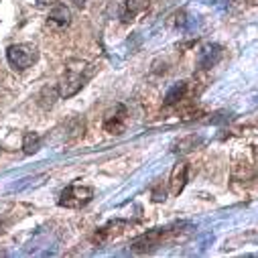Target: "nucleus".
<instances>
[{
  "instance_id": "nucleus-1",
  "label": "nucleus",
  "mask_w": 258,
  "mask_h": 258,
  "mask_svg": "<svg viewBox=\"0 0 258 258\" xmlns=\"http://www.w3.org/2000/svg\"><path fill=\"white\" fill-rule=\"evenodd\" d=\"M94 66H88L86 61H70L68 68H66V74H63L57 90H59V96L61 98H72L76 96L84 86L86 82L94 76Z\"/></svg>"
},
{
  "instance_id": "nucleus-2",
  "label": "nucleus",
  "mask_w": 258,
  "mask_h": 258,
  "mask_svg": "<svg viewBox=\"0 0 258 258\" xmlns=\"http://www.w3.org/2000/svg\"><path fill=\"white\" fill-rule=\"evenodd\" d=\"M37 57H39V51L33 43H19V45H11L7 49V59L11 63V68L17 72L29 70L37 61Z\"/></svg>"
},
{
  "instance_id": "nucleus-3",
  "label": "nucleus",
  "mask_w": 258,
  "mask_h": 258,
  "mask_svg": "<svg viewBox=\"0 0 258 258\" xmlns=\"http://www.w3.org/2000/svg\"><path fill=\"white\" fill-rule=\"evenodd\" d=\"M94 200V189L88 185H68L59 196V206L70 208V210H80L86 208Z\"/></svg>"
},
{
  "instance_id": "nucleus-4",
  "label": "nucleus",
  "mask_w": 258,
  "mask_h": 258,
  "mask_svg": "<svg viewBox=\"0 0 258 258\" xmlns=\"http://www.w3.org/2000/svg\"><path fill=\"white\" fill-rule=\"evenodd\" d=\"M173 228H175V226H173ZM173 228H155V230L143 234L141 238H137V240L133 242L131 250L137 252V254H145V252H153V250H157V248H159L171 234L177 232V230H173Z\"/></svg>"
},
{
  "instance_id": "nucleus-5",
  "label": "nucleus",
  "mask_w": 258,
  "mask_h": 258,
  "mask_svg": "<svg viewBox=\"0 0 258 258\" xmlns=\"http://www.w3.org/2000/svg\"><path fill=\"white\" fill-rule=\"evenodd\" d=\"M126 122H128V112L122 104H118L104 120V131L110 135H122L126 131Z\"/></svg>"
},
{
  "instance_id": "nucleus-6",
  "label": "nucleus",
  "mask_w": 258,
  "mask_h": 258,
  "mask_svg": "<svg viewBox=\"0 0 258 258\" xmlns=\"http://www.w3.org/2000/svg\"><path fill=\"white\" fill-rule=\"evenodd\" d=\"M222 57H224V49H222L220 45H216V43H210V45H206V47L200 51V55H198V68H202V70H212V68H216L218 63L222 61Z\"/></svg>"
},
{
  "instance_id": "nucleus-7",
  "label": "nucleus",
  "mask_w": 258,
  "mask_h": 258,
  "mask_svg": "<svg viewBox=\"0 0 258 258\" xmlns=\"http://www.w3.org/2000/svg\"><path fill=\"white\" fill-rule=\"evenodd\" d=\"M151 7L149 0H124L122 7H120V21L122 23H133L139 15L147 13Z\"/></svg>"
},
{
  "instance_id": "nucleus-8",
  "label": "nucleus",
  "mask_w": 258,
  "mask_h": 258,
  "mask_svg": "<svg viewBox=\"0 0 258 258\" xmlns=\"http://www.w3.org/2000/svg\"><path fill=\"white\" fill-rule=\"evenodd\" d=\"M47 21H49V25L55 27V29H66V27H70V23H72V11H70L66 5H55V7L49 11Z\"/></svg>"
},
{
  "instance_id": "nucleus-9",
  "label": "nucleus",
  "mask_w": 258,
  "mask_h": 258,
  "mask_svg": "<svg viewBox=\"0 0 258 258\" xmlns=\"http://www.w3.org/2000/svg\"><path fill=\"white\" fill-rule=\"evenodd\" d=\"M187 175H189V165L187 163H177L173 167V173H171V193L173 196H179L183 191L185 183H187Z\"/></svg>"
},
{
  "instance_id": "nucleus-10",
  "label": "nucleus",
  "mask_w": 258,
  "mask_h": 258,
  "mask_svg": "<svg viewBox=\"0 0 258 258\" xmlns=\"http://www.w3.org/2000/svg\"><path fill=\"white\" fill-rule=\"evenodd\" d=\"M126 228V222H122V220H112V222H108L104 228H100L96 234H94V242H98V244H104L106 240H110L112 236H118V234H122V230Z\"/></svg>"
},
{
  "instance_id": "nucleus-11",
  "label": "nucleus",
  "mask_w": 258,
  "mask_h": 258,
  "mask_svg": "<svg viewBox=\"0 0 258 258\" xmlns=\"http://www.w3.org/2000/svg\"><path fill=\"white\" fill-rule=\"evenodd\" d=\"M187 94V82H177L169 88V92L165 94V106H175L179 104Z\"/></svg>"
},
{
  "instance_id": "nucleus-12",
  "label": "nucleus",
  "mask_w": 258,
  "mask_h": 258,
  "mask_svg": "<svg viewBox=\"0 0 258 258\" xmlns=\"http://www.w3.org/2000/svg\"><path fill=\"white\" fill-rule=\"evenodd\" d=\"M59 96V90H55V88H43L41 90V94H39V106L43 108V110H49V108H53V104H55V98Z\"/></svg>"
},
{
  "instance_id": "nucleus-13",
  "label": "nucleus",
  "mask_w": 258,
  "mask_h": 258,
  "mask_svg": "<svg viewBox=\"0 0 258 258\" xmlns=\"http://www.w3.org/2000/svg\"><path fill=\"white\" fill-rule=\"evenodd\" d=\"M39 149H41V137L37 133H25V137H23V151L27 155H33Z\"/></svg>"
},
{
  "instance_id": "nucleus-14",
  "label": "nucleus",
  "mask_w": 258,
  "mask_h": 258,
  "mask_svg": "<svg viewBox=\"0 0 258 258\" xmlns=\"http://www.w3.org/2000/svg\"><path fill=\"white\" fill-rule=\"evenodd\" d=\"M196 145H200V139H198V137H189V139L181 141V143L177 145L175 151H179V153H187V151H191V149H196Z\"/></svg>"
},
{
  "instance_id": "nucleus-15",
  "label": "nucleus",
  "mask_w": 258,
  "mask_h": 258,
  "mask_svg": "<svg viewBox=\"0 0 258 258\" xmlns=\"http://www.w3.org/2000/svg\"><path fill=\"white\" fill-rule=\"evenodd\" d=\"M185 25H187V15H185V11H181V13H177V27L185 29Z\"/></svg>"
},
{
  "instance_id": "nucleus-16",
  "label": "nucleus",
  "mask_w": 258,
  "mask_h": 258,
  "mask_svg": "<svg viewBox=\"0 0 258 258\" xmlns=\"http://www.w3.org/2000/svg\"><path fill=\"white\" fill-rule=\"evenodd\" d=\"M86 3H88V0H74V5H76L78 9H84V7H86Z\"/></svg>"
}]
</instances>
